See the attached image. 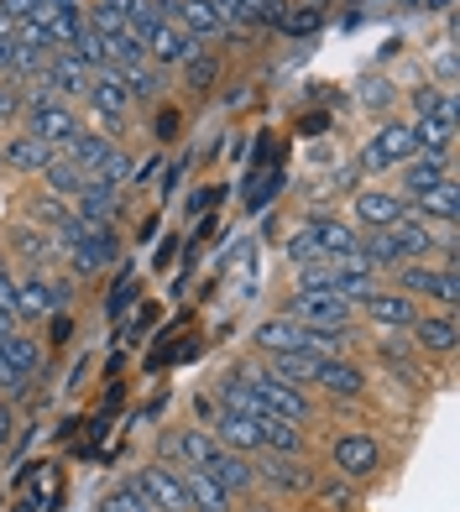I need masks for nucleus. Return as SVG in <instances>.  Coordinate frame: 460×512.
Listing matches in <instances>:
<instances>
[{"mask_svg":"<svg viewBox=\"0 0 460 512\" xmlns=\"http://www.w3.org/2000/svg\"><path fill=\"white\" fill-rule=\"evenodd\" d=\"M115 74H121V84H126V95H131V100H157V95H163V68H157V63L115 68Z\"/></svg>","mask_w":460,"mask_h":512,"instance_id":"35","label":"nucleus"},{"mask_svg":"<svg viewBox=\"0 0 460 512\" xmlns=\"http://www.w3.org/2000/svg\"><path fill=\"white\" fill-rule=\"evenodd\" d=\"M398 215H403V199L398 194H387V189H361L356 194V220L366 230H387Z\"/></svg>","mask_w":460,"mask_h":512,"instance_id":"22","label":"nucleus"},{"mask_svg":"<svg viewBox=\"0 0 460 512\" xmlns=\"http://www.w3.org/2000/svg\"><path fill=\"white\" fill-rule=\"evenodd\" d=\"M11 63H16V37H0V79L11 74Z\"/></svg>","mask_w":460,"mask_h":512,"instance_id":"51","label":"nucleus"},{"mask_svg":"<svg viewBox=\"0 0 460 512\" xmlns=\"http://www.w3.org/2000/svg\"><path fill=\"white\" fill-rule=\"evenodd\" d=\"M330 460L345 481H372L382 471V445L372 434H340L330 445Z\"/></svg>","mask_w":460,"mask_h":512,"instance_id":"4","label":"nucleus"},{"mask_svg":"<svg viewBox=\"0 0 460 512\" xmlns=\"http://www.w3.org/2000/svg\"><path fill=\"white\" fill-rule=\"evenodd\" d=\"M68 58H74V63H84L89 74H100V68H110V53H105V37H100L95 27H89V21H84V27H79V37H74V48H68Z\"/></svg>","mask_w":460,"mask_h":512,"instance_id":"36","label":"nucleus"},{"mask_svg":"<svg viewBox=\"0 0 460 512\" xmlns=\"http://www.w3.org/2000/svg\"><path fill=\"white\" fill-rule=\"evenodd\" d=\"M262 450H272V455H304V424L262 418Z\"/></svg>","mask_w":460,"mask_h":512,"instance_id":"34","label":"nucleus"},{"mask_svg":"<svg viewBox=\"0 0 460 512\" xmlns=\"http://www.w3.org/2000/svg\"><path fill=\"white\" fill-rule=\"evenodd\" d=\"M58 309H63V298H58V288H53L42 272H32V277H21V283H16V314L27 319V324L48 319V314H58Z\"/></svg>","mask_w":460,"mask_h":512,"instance_id":"13","label":"nucleus"},{"mask_svg":"<svg viewBox=\"0 0 460 512\" xmlns=\"http://www.w3.org/2000/svg\"><path fill=\"white\" fill-rule=\"evenodd\" d=\"M413 152H419V147H413V131L403 126V121H387L377 136H372V142H366V152H361V168H393V162H408Z\"/></svg>","mask_w":460,"mask_h":512,"instance_id":"8","label":"nucleus"},{"mask_svg":"<svg viewBox=\"0 0 460 512\" xmlns=\"http://www.w3.org/2000/svg\"><path fill=\"white\" fill-rule=\"evenodd\" d=\"M16 115H21V84L16 79H0V126L16 121Z\"/></svg>","mask_w":460,"mask_h":512,"instance_id":"48","label":"nucleus"},{"mask_svg":"<svg viewBox=\"0 0 460 512\" xmlns=\"http://www.w3.org/2000/svg\"><path fill=\"white\" fill-rule=\"evenodd\" d=\"M183 497H189V512H230V492L215 481V476H204V471H183Z\"/></svg>","mask_w":460,"mask_h":512,"instance_id":"21","label":"nucleus"},{"mask_svg":"<svg viewBox=\"0 0 460 512\" xmlns=\"http://www.w3.org/2000/svg\"><path fill=\"white\" fill-rule=\"evenodd\" d=\"M204 476H215L230 497L251 492V481H257V476H251V460H246V455H236V450H220V455H215V465H210Z\"/></svg>","mask_w":460,"mask_h":512,"instance_id":"30","label":"nucleus"},{"mask_svg":"<svg viewBox=\"0 0 460 512\" xmlns=\"http://www.w3.org/2000/svg\"><path fill=\"white\" fill-rule=\"evenodd\" d=\"M0 272H6V251H0Z\"/></svg>","mask_w":460,"mask_h":512,"instance_id":"53","label":"nucleus"},{"mask_svg":"<svg viewBox=\"0 0 460 512\" xmlns=\"http://www.w3.org/2000/svg\"><path fill=\"white\" fill-rule=\"evenodd\" d=\"M319 21H325V16H319L314 6H298V11L288 6V11H283V21H278V27H283V32H319Z\"/></svg>","mask_w":460,"mask_h":512,"instance_id":"47","label":"nucleus"},{"mask_svg":"<svg viewBox=\"0 0 460 512\" xmlns=\"http://www.w3.org/2000/svg\"><path fill=\"white\" fill-rule=\"evenodd\" d=\"M32 387V377H21V371H11V366H0V398H21V392Z\"/></svg>","mask_w":460,"mask_h":512,"instance_id":"50","label":"nucleus"},{"mask_svg":"<svg viewBox=\"0 0 460 512\" xmlns=\"http://www.w3.org/2000/svg\"><path fill=\"white\" fill-rule=\"evenodd\" d=\"M356 256L366 262V272H398L403 267V251L393 246L387 230H366V236L356 241Z\"/></svg>","mask_w":460,"mask_h":512,"instance_id":"27","label":"nucleus"},{"mask_svg":"<svg viewBox=\"0 0 460 512\" xmlns=\"http://www.w3.org/2000/svg\"><path fill=\"white\" fill-rule=\"evenodd\" d=\"M408 330H413V345H419V351H434V356L455 351V340H460L455 309H445V314H419V319L408 324Z\"/></svg>","mask_w":460,"mask_h":512,"instance_id":"17","label":"nucleus"},{"mask_svg":"<svg viewBox=\"0 0 460 512\" xmlns=\"http://www.w3.org/2000/svg\"><path fill=\"white\" fill-rule=\"evenodd\" d=\"M84 121L74 110H68L63 100H48V105H27V136H37V142H53V147H63L68 136H74Z\"/></svg>","mask_w":460,"mask_h":512,"instance_id":"9","label":"nucleus"},{"mask_svg":"<svg viewBox=\"0 0 460 512\" xmlns=\"http://www.w3.org/2000/svg\"><path fill=\"white\" fill-rule=\"evenodd\" d=\"M314 387H325L330 398H361V392H366V377H361V366L340 361V356H325V361H319Z\"/></svg>","mask_w":460,"mask_h":512,"instance_id":"19","label":"nucleus"},{"mask_svg":"<svg viewBox=\"0 0 460 512\" xmlns=\"http://www.w3.org/2000/svg\"><path fill=\"white\" fill-rule=\"evenodd\" d=\"M241 377L251 382V392H257V403H262V418H288V424H309V398H304V387H288L278 382L272 371L262 366H246Z\"/></svg>","mask_w":460,"mask_h":512,"instance_id":"2","label":"nucleus"},{"mask_svg":"<svg viewBox=\"0 0 460 512\" xmlns=\"http://www.w3.org/2000/svg\"><path fill=\"white\" fill-rule=\"evenodd\" d=\"M340 330H314V324H298V319H262L257 324V351L267 356H283V351H314V356H340Z\"/></svg>","mask_w":460,"mask_h":512,"instance_id":"1","label":"nucleus"},{"mask_svg":"<svg viewBox=\"0 0 460 512\" xmlns=\"http://www.w3.org/2000/svg\"><path fill=\"white\" fill-rule=\"evenodd\" d=\"M11 424H16V418H11V408L0 403V455H6V445H11Z\"/></svg>","mask_w":460,"mask_h":512,"instance_id":"52","label":"nucleus"},{"mask_svg":"<svg viewBox=\"0 0 460 512\" xmlns=\"http://www.w3.org/2000/svg\"><path fill=\"white\" fill-rule=\"evenodd\" d=\"M398 293H408V298H440L445 309H455L460 304V277H455V267L403 262L398 267Z\"/></svg>","mask_w":460,"mask_h":512,"instance_id":"3","label":"nucleus"},{"mask_svg":"<svg viewBox=\"0 0 460 512\" xmlns=\"http://www.w3.org/2000/svg\"><path fill=\"white\" fill-rule=\"evenodd\" d=\"M100 512H157V507H152L142 492H136V486H121V492H110V497H105Z\"/></svg>","mask_w":460,"mask_h":512,"instance_id":"46","label":"nucleus"},{"mask_svg":"<svg viewBox=\"0 0 460 512\" xmlns=\"http://www.w3.org/2000/svg\"><path fill=\"white\" fill-rule=\"evenodd\" d=\"M131 168H136V162H131V152H121V147H115V152L100 162V168H89V173H95V178L105 183V189H121V183L131 178Z\"/></svg>","mask_w":460,"mask_h":512,"instance_id":"44","label":"nucleus"},{"mask_svg":"<svg viewBox=\"0 0 460 512\" xmlns=\"http://www.w3.org/2000/svg\"><path fill=\"white\" fill-rule=\"evenodd\" d=\"M84 100L95 105L105 121H121V115L131 110V95H126V84H121V74H115V68H100V74H89Z\"/></svg>","mask_w":460,"mask_h":512,"instance_id":"15","label":"nucleus"},{"mask_svg":"<svg viewBox=\"0 0 460 512\" xmlns=\"http://www.w3.org/2000/svg\"><path fill=\"white\" fill-rule=\"evenodd\" d=\"M0 162H6V168H16V173H48L53 162H58V147H53V142H37V136L21 131L16 142H6Z\"/></svg>","mask_w":460,"mask_h":512,"instance_id":"16","label":"nucleus"},{"mask_svg":"<svg viewBox=\"0 0 460 512\" xmlns=\"http://www.w3.org/2000/svg\"><path fill=\"white\" fill-rule=\"evenodd\" d=\"M403 215L408 220H440V225H455L460 220V194H455V183L445 178V183H434V189H424L413 204H403Z\"/></svg>","mask_w":460,"mask_h":512,"instance_id":"12","label":"nucleus"},{"mask_svg":"<svg viewBox=\"0 0 460 512\" xmlns=\"http://www.w3.org/2000/svg\"><path fill=\"white\" fill-rule=\"evenodd\" d=\"M32 220H37L42 230H53V236H58V230L74 220V209H68L58 194H42V199H32Z\"/></svg>","mask_w":460,"mask_h":512,"instance_id":"40","label":"nucleus"},{"mask_svg":"<svg viewBox=\"0 0 460 512\" xmlns=\"http://www.w3.org/2000/svg\"><path fill=\"white\" fill-rule=\"evenodd\" d=\"M194 53H199V37H194V32H183L178 21H163V27H152V32H147V58H152L157 68H173V63L183 68Z\"/></svg>","mask_w":460,"mask_h":512,"instance_id":"10","label":"nucleus"},{"mask_svg":"<svg viewBox=\"0 0 460 512\" xmlns=\"http://www.w3.org/2000/svg\"><path fill=\"white\" fill-rule=\"evenodd\" d=\"M309 492H314V502L325 507V512H351V507H356V486L345 481V476H335V481H314Z\"/></svg>","mask_w":460,"mask_h":512,"instance_id":"38","label":"nucleus"},{"mask_svg":"<svg viewBox=\"0 0 460 512\" xmlns=\"http://www.w3.org/2000/svg\"><path fill=\"white\" fill-rule=\"evenodd\" d=\"M361 309L372 314L377 324H387V330H408V324L419 319V309H413V298H408V293H382V288L366 298Z\"/></svg>","mask_w":460,"mask_h":512,"instance_id":"25","label":"nucleus"},{"mask_svg":"<svg viewBox=\"0 0 460 512\" xmlns=\"http://www.w3.org/2000/svg\"><path fill=\"white\" fill-rule=\"evenodd\" d=\"M42 84H48L58 100H74V95H84V89H89V68L74 63L68 53H53L48 68H42Z\"/></svg>","mask_w":460,"mask_h":512,"instance_id":"18","label":"nucleus"},{"mask_svg":"<svg viewBox=\"0 0 460 512\" xmlns=\"http://www.w3.org/2000/svg\"><path fill=\"white\" fill-rule=\"evenodd\" d=\"M413 110H419V115H440V121H455V95H450V89H413Z\"/></svg>","mask_w":460,"mask_h":512,"instance_id":"43","label":"nucleus"},{"mask_svg":"<svg viewBox=\"0 0 460 512\" xmlns=\"http://www.w3.org/2000/svg\"><path fill=\"white\" fill-rule=\"evenodd\" d=\"M84 21L95 27L100 37H121V32H131V21H126V11H115L110 0H95V6L84 11Z\"/></svg>","mask_w":460,"mask_h":512,"instance_id":"39","label":"nucleus"},{"mask_svg":"<svg viewBox=\"0 0 460 512\" xmlns=\"http://www.w3.org/2000/svg\"><path fill=\"white\" fill-rule=\"evenodd\" d=\"M173 21H178L183 32H194V37H220V32L230 27V11H220V6H199V0H178Z\"/></svg>","mask_w":460,"mask_h":512,"instance_id":"23","label":"nucleus"},{"mask_svg":"<svg viewBox=\"0 0 460 512\" xmlns=\"http://www.w3.org/2000/svg\"><path fill=\"white\" fill-rule=\"evenodd\" d=\"M178 126H183V115H178L173 105H163V110H157V121H152L157 142H173V136H178Z\"/></svg>","mask_w":460,"mask_h":512,"instance_id":"49","label":"nucleus"},{"mask_svg":"<svg viewBox=\"0 0 460 512\" xmlns=\"http://www.w3.org/2000/svg\"><path fill=\"white\" fill-rule=\"evenodd\" d=\"M0 366H11V371H21V377H37V366H42V345L32 340V335H6L0 340Z\"/></svg>","mask_w":460,"mask_h":512,"instance_id":"32","label":"nucleus"},{"mask_svg":"<svg viewBox=\"0 0 460 512\" xmlns=\"http://www.w3.org/2000/svg\"><path fill=\"white\" fill-rule=\"evenodd\" d=\"M183 79H189V89H199V95H204V89H210V84L220 79V58L199 48L189 63H183Z\"/></svg>","mask_w":460,"mask_h":512,"instance_id":"42","label":"nucleus"},{"mask_svg":"<svg viewBox=\"0 0 460 512\" xmlns=\"http://www.w3.org/2000/svg\"><path fill=\"white\" fill-rule=\"evenodd\" d=\"M408 131H413V147L424 157H445L450 142H455V121H440V115H419Z\"/></svg>","mask_w":460,"mask_h":512,"instance_id":"29","label":"nucleus"},{"mask_svg":"<svg viewBox=\"0 0 460 512\" xmlns=\"http://www.w3.org/2000/svg\"><path fill=\"white\" fill-rule=\"evenodd\" d=\"M319 361L325 356H314V351H283V356H267V371L278 382H288V387H314Z\"/></svg>","mask_w":460,"mask_h":512,"instance_id":"24","label":"nucleus"},{"mask_svg":"<svg viewBox=\"0 0 460 512\" xmlns=\"http://www.w3.org/2000/svg\"><path fill=\"white\" fill-rule=\"evenodd\" d=\"M215 439L236 455H257L262 450V418H246V413H215Z\"/></svg>","mask_w":460,"mask_h":512,"instance_id":"14","label":"nucleus"},{"mask_svg":"<svg viewBox=\"0 0 460 512\" xmlns=\"http://www.w3.org/2000/svg\"><path fill=\"white\" fill-rule=\"evenodd\" d=\"M220 408H225V413L262 418V403H257V392H251V382L241 377V371H236V377H225V382H220Z\"/></svg>","mask_w":460,"mask_h":512,"instance_id":"37","label":"nucleus"},{"mask_svg":"<svg viewBox=\"0 0 460 512\" xmlns=\"http://www.w3.org/2000/svg\"><path fill=\"white\" fill-rule=\"evenodd\" d=\"M288 319L314 324V330H345V324L356 319V304H345V298H335V293H293Z\"/></svg>","mask_w":460,"mask_h":512,"instance_id":"6","label":"nucleus"},{"mask_svg":"<svg viewBox=\"0 0 460 512\" xmlns=\"http://www.w3.org/2000/svg\"><path fill=\"white\" fill-rule=\"evenodd\" d=\"M84 173H89V168H79V162L58 157L42 178H48V189H53V194H79V189H84Z\"/></svg>","mask_w":460,"mask_h":512,"instance_id":"41","label":"nucleus"},{"mask_svg":"<svg viewBox=\"0 0 460 512\" xmlns=\"http://www.w3.org/2000/svg\"><path fill=\"white\" fill-rule=\"evenodd\" d=\"M251 476H262L272 492H283V497H298V492H309V486H314V471L304 465V455H272V450H257Z\"/></svg>","mask_w":460,"mask_h":512,"instance_id":"5","label":"nucleus"},{"mask_svg":"<svg viewBox=\"0 0 460 512\" xmlns=\"http://www.w3.org/2000/svg\"><path fill=\"white\" fill-rule=\"evenodd\" d=\"M11 251L21 256V262L42 267V262H53V256H58V241H53V230H27V225H16V230H11Z\"/></svg>","mask_w":460,"mask_h":512,"instance_id":"33","label":"nucleus"},{"mask_svg":"<svg viewBox=\"0 0 460 512\" xmlns=\"http://www.w3.org/2000/svg\"><path fill=\"white\" fill-rule=\"evenodd\" d=\"M309 236H314V246H319V256L325 262H335V256H345V251H356V241H361V230L356 225H345V220H309Z\"/></svg>","mask_w":460,"mask_h":512,"instance_id":"20","label":"nucleus"},{"mask_svg":"<svg viewBox=\"0 0 460 512\" xmlns=\"http://www.w3.org/2000/svg\"><path fill=\"white\" fill-rule=\"evenodd\" d=\"M288 256H293V267H314V262H325V256H319V246H314V236H309V225L288 236Z\"/></svg>","mask_w":460,"mask_h":512,"instance_id":"45","label":"nucleus"},{"mask_svg":"<svg viewBox=\"0 0 460 512\" xmlns=\"http://www.w3.org/2000/svg\"><path fill=\"white\" fill-rule=\"evenodd\" d=\"M115 152V142L110 136H95L89 126H79L74 136H68V142L58 147V157H68V162H79V168H100V162Z\"/></svg>","mask_w":460,"mask_h":512,"instance_id":"26","label":"nucleus"},{"mask_svg":"<svg viewBox=\"0 0 460 512\" xmlns=\"http://www.w3.org/2000/svg\"><path fill=\"white\" fill-rule=\"evenodd\" d=\"M387 236H393V246L403 251V262H408V256H434V246H440L424 220H408V215H398L393 225H387Z\"/></svg>","mask_w":460,"mask_h":512,"instance_id":"28","label":"nucleus"},{"mask_svg":"<svg viewBox=\"0 0 460 512\" xmlns=\"http://www.w3.org/2000/svg\"><path fill=\"white\" fill-rule=\"evenodd\" d=\"M450 168H445V157H424V152H413L408 157V168H403V189L408 199H419L424 189H434V183H445Z\"/></svg>","mask_w":460,"mask_h":512,"instance_id":"31","label":"nucleus"},{"mask_svg":"<svg viewBox=\"0 0 460 512\" xmlns=\"http://www.w3.org/2000/svg\"><path fill=\"white\" fill-rule=\"evenodd\" d=\"M136 492H142L157 512H189V497H183V481L168 471V465H142L136 471Z\"/></svg>","mask_w":460,"mask_h":512,"instance_id":"7","label":"nucleus"},{"mask_svg":"<svg viewBox=\"0 0 460 512\" xmlns=\"http://www.w3.org/2000/svg\"><path fill=\"white\" fill-rule=\"evenodd\" d=\"M220 450H225L220 439L199 434V429H178V434H163V455H168V460H178V465H189V471H210Z\"/></svg>","mask_w":460,"mask_h":512,"instance_id":"11","label":"nucleus"}]
</instances>
